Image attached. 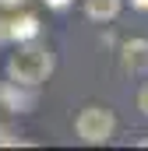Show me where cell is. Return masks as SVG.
<instances>
[{"mask_svg":"<svg viewBox=\"0 0 148 151\" xmlns=\"http://www.w3.org/2000/svg\"><path fill=\"white\" fill-rule=\"evenodd\" d=\"M39 39V18L36 14H18L14 18H0V42H28Z\"/></svg>","mask_w":148,"mask_h":151,"instance_id":"3","label":"cell"},{"mask_svg":"<svg viewBox=\"0 0 148 151\" xmlns=\"http://www.w3.org/2000/svg\"><path fill=\"white\" fill-rule=\"evenodd\" d=\"M120 7H123V0H85V14L92 21H102V25L120 14Z\"/></svg>","mask_w":148,"mask_h":151,"instance_id":"6","label":"cell"},{"mask_svg":"<svg viewBox=\"0 0 148 151\" xmlns=\"http://www.w3.org/2000/svg\"><path fill=\"white\" fill-rule=\"evenodd\" d=\"M53 70H57V56H53V49L42 46V42H36V39L18 42V49H14L11 60H7V81H14V84H28V88L46 84V81L53 77Z\"/></svg>","mask_w":148,"mask_h":151,"instance_id":"1","label":"cell"},{"mask_svg":"<svg viewBox=\"0 0 148 151\" xmlns=\"http://www.w3.org/2000/svg\"><path fill=\"white\" fill-rule=\"evenodd\" d=\"M42 4H46L49 11H67V7H71L74 0H42Z\"/></svg>","mask_w":148,"mask_h":151,"instance_id":"9","label":"cell"},{"mask_svg":"<svg viewBox=\"0 0 148 151\" xmlns=\"http://www.w3.org/2000/svg\"><path fill=\"white\" fill-rule=\"evenodd\" d=\"M14 144H21V141H18L7 127H0V148H14Z\"/></svg>","mask_w":148,"mask_h":151,"instance_id":"7","label":"cell"},{"mask_svg":"<svg viewBox=\"0 0 148 151\" xmlns=\"http://www.w3.org/2000/svg\"><path fill=\"white\" fill-rule=\"evenodd\" d=\"M131 7L134 11H148V0H131Z\"/></svg>","mask_w":148,"mask_h":151,"instance_id":"11","label":"cell"},{"mask_svg":"<svg viewBox=\"0 0 148 151\" xmlns=\"http://www.w3.org/2000/svg\"><path fill=\"white\" fill-rule=\"evenodd\" d=\"M28 0H0V11H21Z\"/></svg>","mask_w":148,"mask_h":151,"instance_id":"8","label":"cell"},{"mask_svg":"<svg viewBox=\"0 0 148 151\" xmlns=\"http://www.w3.org/2000/svg\"><path fill=\"white\" fill-rule=\"evenodd\" d=\"M120 67L127 74H148V39H127L120 46Z\"/></svg>","mask_w":148,"mask_h":151,"instance_id":"5","label":"cell"},{"mask_svg":"<svg viewBox=\"0 0 148 151\" xmlns=\"http://www.w3.org/2000/svg\"><path fill=\"white\" fill-rule=\"evenodd\" d=\"M138 109H141V113L148 116V84L141 88V91H138Z\"/></svg>","mask_w":148,"mask_h":151,"instance_id":"10","label":"cell"},{"mask_svg":"<svg viewBox=\"0 0 148 151\" xmlns=\"http://www.w3.org/2000/svg\"><path fill=\"white\" fill-rule=\"evenodd\" d=\"M74 134L81 144H106L116 134V116L106 106H85L74 116Z\"/></svg>","mask_w":148,"mask_h":151,"instance_id":"2","label":"cell"},{"mask_svg":"<svg viewBox=\"0 0 148 151\" xmlns=\"http://www.w3.org/2000/svg\"><path fill=\"white\" fill-rule=\"evenodd\" d=\"M0 109H7V113H32L36 109V88H28V84H14V81H7V84H0Z\"/></svg>","mask_w":148,"mask_h":151,"instance_id":"4","label":"cell"}]
</instances>
